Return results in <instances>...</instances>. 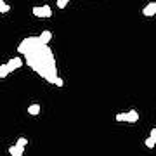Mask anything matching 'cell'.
<instances>
[{
	"label": "cell",
	"mask_w": 156,
	"mask_h": 156,
	"mask_svg": "<svg viewBox=\"0 0 156 156\" xmlns=\"http://www.w3.org/2000/svg\"><path fill=\"white\" fill-rule=\"evenodd\" d=\"M17 52L24 56V61L37 75L44 78L49 83H56L59 78L57 75V62L56 56L50 50V47L44 42H40L38 37H26L17 45Z\"/></svg>",
	"instance_id": "cell-1"
},
{
	"label": "cell",
	"mask_w": 156,
	"mask_h": 156,
	"mask_svg": "<svg viewBox=\"0 0 156 156\" xmlns=\"http://www.w3.org/2000/svg\"><path fill=\"white\" fill-rule=\"evenodd\" d=\"M23 66V59L19 56L12 57V59H9V62H7V68H9V71H16V69H19V68Z\"/></svg>",
	"instance_id": "cell-2"
},
{
	"label": "cell",
	"mask_w": 156,
	"mask_h": 156,
	"mask_svg": "<svg viewBox=\"0 0 156 156\" xmlns=\"http://www.w3.org/2000/svg\"><path fill=\"white\" fill-rule=\"evenodd\" d=\"M154 14H156V0L154 2H149V4L142 9V16H146V17H153Z\"/></svg>",
	"instance_id": "cell-3"
},
{
	"label": "cell",
	"mask_w": 156,
	"mask_h": 156,
	"mask_svg": "<svg viewBox=\"0 0 156 156\" xmlns=\"http://www.w3.org/2000/svg\"><path fill=\"white\" fill-rule=\"evenodd\" d=\"M38 38L40 42H44V44L49 45V42L52 40V31H49V30H45V31H42V33L38 35Z\"/></svg>",
	"instance_id": "cell-4"
},
{
	"label": "cell",
	"mask_w": 156,
	"mask_h": 156,
	"mask_svg": "<svg viewBox=\"0 0 156 156\" xmlns=\"http://www.w3.org/2000/svg\"><path fill=\"white\" fill-rule=\"evenodd\" d=\"M23 153H24V147H19L16 144L9 147V154L11 156H23Z\"/></svg>",
	"instance_id": "cell-5"
},
{
	"label": "cell",
	"mask_w": 156,
	"mask_h": 156,
	"mask_svg": "<svg viewBox=\"0 0 156 156\" xmlns=\"http://www.w3.org/2000/svg\"><path fill=\"white\" fill-rule=\"evenodd\" d=\"M139 120V113L135 111V109H130L128 111V123H135Z\"/></svg>",
	"instance_id": "cell-6"
},
{
	"label": "cell",
	"mask_w": 156,
	"mask_h": 156,
	"mask_svg": "<svg viewBox=\"0 0 156 156\" xmlns=\"http://www.w3.org/2000/svg\"><path fill=\"white\" fill-rule=\"evenodd\" d=\"M28 113L31 115V116H37L40 113V104H30V108H28Z\"/></svg>",
	"instance_id": "cell-7"
},
{
	"label": "cell",
	"mask_w": 156,
	"mask_h": 156,
	"mask_svg": "<svg viewBox=\"0 0 156 156\" xmlns=\"http://www.w3.org/2000/svg\"><path fill=\"white\" fill-rule=\"evenodd\" d=\"M9 11H11V5L5 4L4 0H0V14H7Z\"/></svg>",
	"instance_id": "cell-8"
},
{
	"label": "cell",
	"mask_w": 156,
	"mask_h": 156,
	"mask_svg": "<svg viewBox=\"0 0 156 156\" xmlns=\"http://www.w3.org/2000/svg\"><path fill=\"white\" fill-rule=\"evenodd\" d=\"M115 120H116V122H127L128 123V111L127 113H118L116 116H115Z\"/></svg>",
	"instance_id": "cell-9"
},
{
	"label": "cell",
	"mask_w": 156,
	"mask_h": 156,
	"mask_svg": "<svg viewBox=\"0 0 156 156\" xmlns=\"http://www.w3.org/2000/svg\"><path fill=\"white\" fill-rule=\"evenodd\" d=\"M9 73H11V71H9L7 64H2V66H0V80H2V78H5Z\"/></svg>",
	"instance_id": "cell-10"
},
{
	"label": "cell",
	"mask_w": 156,
	"mask_h": 156,
	"mask_svg": "<svg viewBox=\"0 0 156 156\" xmlns=\"http://www.w3.org/2000/svg\"><path fill=\"white\" fill-rule=\"evenodd\" d=\"M42 11H44V16H45V17H52V9H50L49 4L42 5Z\"/></svg>",
	"instance_id": "cell-11"
},
{
	"label": "cell",
	"mask_w": 156,
	"mask_h": 156,
	"mask_svg": "<svg viewBox=\"0 0 156 156\" xmlns=\"http://www.w3.org/2000/svg\"><path fill=\"white\" fill-rule=\"evenodd\" d=\"M31 14H33V16H37V17H45L44 16V11H42V7H33V9H31Z\"/></svg>",
	"instance_id": "cell-12"
},
{
	"label": "cell",
	"mask_w": 156,
	"mask_h": 156,
	"mask_svg": "<svg viewBox=\"0 0 156 156\" xmlns=\"http://www.w3.org/2000/svg\"><path fill=\"white\" fill-rule=\"evenodd\" d=\"M26 144H28V139L26 137H19L16 142V146H19V147H26Z\"/></svg>",
	"instance_id": "cell-13"
},
{
	"label": "cell",
	"mask_w": 156,
	"mask_h": 156,
	"mask_svg": "<svg viewBox=\"0 0 156 156\" xmlns=\"http://www.w3.org/2000/svg\"><path fill=\"white\" fill-rule=\"evenodd\" d=\"M144 144H146V147H149V149H153V147L156 146V142H154L153 139H151V137H147V139L144 140Z\"/></svg>",
	"instance_id": "cell-14"
},
{
	"label": "cell",
	"mask_w": 156,
	"mask_h": 156,
	"mask_svg": "<svg viewBox=\"0 0 156 156\" xmlns=\"http://www.w3.org/2000/svg\"><path fill=\"white\" fill-rule=\"evenodd\" d=\"M68 2H69V0H57V7H59V9H64V7L68 5Z\"/></svg>",
	"instance_id": "cell-15"
},
{
	"label": "cell",
	"mask_w": 156,
	"mask_h": 156,
	"mask_svg": "<svg viewBox=\"0 0 156 156\" xmlns=\"http://www.w3.org/2000/svg\"><path fill=\"white\" fill-rule=\"evenodd\" d=\"M149 137L156 142V128H151V135H149Z\"/></svg>",
	"instance_id": "cell-16"
}]
</instances>
